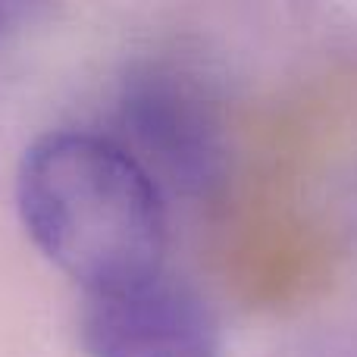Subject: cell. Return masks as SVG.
<instances>
[{
  "label": "cell",
  "mask_w": 357,
  "mask_h": 357,
  "mask_svg": "<svg viewBox=\"0 0 357 357\" xmlns=\"http://www.w3.org/2000/svg\"><path fill=\"white\" fill-rule=\"evenodd\" d=\"M79 339L88 357H222L210 304L167 266L85 295Z\"/></svg>",
  "instance_id": "3"
},
{
  "label": "cell",
  "mask_w": 357,
  "mask_h": 357,
  "mask_svg": "<svg viewBox=\"0 0 357 357\" xmlns=\"http://www.w3.org/2000/svg\"><path fill=\"white\" fill-rule=\"evenodd\" d=\"M119 123L135 160L185 191H207L226 169L222 113L188 63L144 60L132 66L119 88Z\"/></svg>",
  "instance_id": "2"
},
{
  "label": "cell",
  "mask_w": 357,
  "mask_h": 357,
  "mask_svg": "<svg viewBox=\"0 0 357 357\" xmlns=\"http://www.w3.org/2000/svg\"><path fill=\"white\" fill-rule=\"evenodd\" d=\"M35 13L31 3H19V0H0V44L22 29V22Z\"/></svg>",
  "instance_id": "4"
},
{
  "label": "cell",
  "mask_w": 357,
  "mask_h": 357,
  "mask_svg": "<svg viewBox=\"0 0 357 357\" xmlns=\"http://www.w3.org/2000/svg\"><path fill=\"white\" fill-rule=\"evenodd\" d=\"M16 207L35 248L82 295L167 266L157 178L119 138L60 129L31 142L16 169Z\"/></svg>",
  "instance_id": "1"
}]
</instances>
